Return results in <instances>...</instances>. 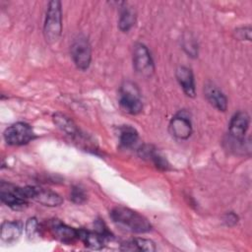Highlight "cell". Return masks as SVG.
<instances>
[{"instance_id": "cell-22", "label": "cell", "mask_w": 252, "mask_h": 252, "mask_svg": "<svg viewBox=\"0 0 252 252\" xmlns=\"http://www.w3.org/2000/svg\"><path fill=\"white\" fill-rule=\"evenodd\" d=\"M235 33L239 39L251 40V28L250 27H244V28L237 29L235 31Z\"/></svg>"}, {"instance_id": "cell-5", "label": "cell", "mask_w": 252, "mask_h": 252, "mask_svg": "<svg viewBox=\"0 0 252 252\" xmlns=\"http://www.w3.org/2000/svg\"><path fill=\"white\" fill-rule=\"evenodd\" d=\"M72 59L80 70H87L92 60V48L89 40L85 36H78L71 45Z\"/></svg>"}, {"instance_id": "cell-11", "label": "cell", "mask_w": 252, "mask_h": 252, "mask_svg": "<svg viewBox=\"0 0 252 252\" xmlns=\"http://www.w3.org/2000/svg\"><path fill=\"white\" fill-rule=\"evenodd\" d=\"M32 200H34L35 202L47 207H57L63 203V199L57 193L51 190H46L37 187L33 188Z\"/></svg>"}, {"instance_id": "cell-6", "label": "cell", "mask_w": 252, "mask_h": 252, "mask_svg": "<svg viewBox=\"0 0 252 252\" xmlns=\"http://www.w3.org/2000/svg\"><path fill=\"white\" fill-rule=\"evenodd\" d=\"M133 65L135 70L144 77H150L155 71L151 53L143 43H136L133 48Z\"/></svg>"}, {"instance_id": "cell-8", "label": "cell", "mask_w": 252, "mask_h": 252, "mask_svg": "<svg viewBox=\"0 0 252 252\" xmlns=\"http://www.w3.org/2000/svg\"><path fill=\"white\" fill-rule=\"evenodd\" d=\"M169 130L172 136L180 140L188 139L192 134V124L188 116L183 113H177L172 117L169 123Z\"/></svg>"}, {"instance_id": "cell-17", "label": "cell", "mask_w": 252, "mask_h": 252, "mask_svg": "<svg viewBox=\"0 0 252 252\" xmlns=\"http://www.w3.org/2000/svg\"><path fill=\"white\" fill-rule=\"evenodd\" d=\"M139 140L138 132L131 126H123L119 131L120 145L124 148H133Z\"/></svg>"}, {"instance_id": "cell-18", "label": "cell", "mask_w": 252, "mask_h": 252, "mask_svg": "<svg viewBox=\"0 0 252 252\" xmlns=\"http://www.w3.org/2000/svg\"><path fill=\"white\" fill-rule=\"evenodd\" d=\"M136 22L135 11L130 7H123L120 13L118 26L122 32H128Z\"/></svg>"}, {"instance_id": "cell-1", "label": "cell", "mask_w": 252, "mask_h": 252, "mask_svg": "<svg viewBox=\"0 0 252 252\" xmlns=\"http://www.w3.org/2000/svg\"><path fill=\"white\" fill-rule=\"evenodd\" d=\"M112 220L135 233H145L152 229L150 221L139 213L125 207H115L110 212Z\"/></svg>"}, {"instance_id": "cell-20", "label": "cell", "mask_w": 252, "mask_h": 252, "mask_svg": "<svg viewBox=\"0 0 252 252\" xmlns=\"http://www.w3.org/2000/svg\"><path fill=\"white\" fill-rule=\"evenodd\" d=\"M70 199L75 204H83L87 200L86 191L80 186H73L70 192Z\"/></svg>"}, {"instance_id": "cell-21", "label": "cell", "mask_w": 252, "mask_h": 252, "mask_svg": "<svg viewBox=\"0 0 252 252\" xmlns=\"http://www.w3.org/2000/svg\"><path fill=\"white\" fill-rule=\"evenodd\" d=\"M184 49L186 50V52L190 55V56H196L198 53V48L196 45V42L194 41V39L191 38H186L184 39Z\"/></svg>"}, {"instance_id": "cell-4", "label": "cell", "mask_w": 252, "mask_h": 252, "mask_svg": "<svg viewBox=\"0 0 252 252\" xmlns=\"http://www.w3.org/2000/svg\"><path fill=\"white\" fill-rule=\"evenodd\" d=\"M34 138L32 128L25 122H17L9 126L4 132V139L8 145L22 146Z\"/></svg>"}, {"instance_id": "cell-2", "label": "cell", "mask_w": 252, "mask_h": 252, "mask_svg": "<svg viewBox=\"0 0 252 252\" xmlns=\"http://www.w3.org/2000/svg\"><path fill=\"white\" fill-rule=\"evenodd\" d=\"M62 32L61 2L52 0L48 3L43 26V34L47 42H56Z\"/></svg>"}, {"instance_id": "cell-19", "label": "cell", "mask_w": 252, "mask_h": 252, "mask_svg": "<svg viewBox=\"0 0 252 252\" xmlns=\"http://www.w3.org/2000/svg\"><path fill=\"white\" fill-rule=\"evenodd\" d=\"M26 233L30 239H34L39 235V224L35 218H30L26 222Z\"/></svg>"}, {"instance_id": "cell-23", "label": "cell", "mask_w": 252, "mask_h": 252, "mask_svg": "<svg viewBox=\"0 0 252 252\" xmlns=\"http://www.w3.org/2000/svg\"><path fill=\"white\" fill-rule=\"evenodd\" d=\"M223 221L225 222L226 225L232 226V225H234V224L237 223V221H238V217H237L234 213L229 212V213H226V214H225V216H224V218H223Z\"/></svg>"}, {"instance_id": "cell-7", "label": "cell", "mask_w": 252, "mask_h": 252, "mask_svg": "<svg viewBox=\"0 0 252 252\" xmlns=\"http://www.w3.org/2000/svg\"><path fill=\"white\" fill-rule=\"evenodd\" d=\"M249 126V115L245 111H238L235 113L228 127L229 138L232 141H244L245 133Z\"/></svg>"}, {"instance_id": "cell-3", "label": "cell", "mask_w": 252, "mask_h": 252, "mask_svg": "<svg viewBox=\"0 0 252 252\" xmlns=\"http://www.w3.org/2000/svg\"><path fill=\"white\" fill-rule=\"evenodd\" d=\"M120 106L129 114H139L143 109V102L138 87L131 83H124L119 91Z\"/></svg>"}, {"instance_id": "cell-16", "label": "cell", "mask_w": 252, "mask_h": 252, "mask_svg": "<svg viewBox=\"0 0 252 252\" xmlns=\"http://www.w3.org/2000/svg\"><path fill=\"white\" fill-rule=\"evenodd\" d=\"M121 250H128V251H146V252H153L156 251L155 243L150 239L145 238H134L124 244H122Z\"/></svg>"}, {"instance_id": "cell-12", "label": "cell", "mask_w": 252, "mask_h": 252, "mask_svg": "<svg viewBox=\"0 0 252 252\" xmlns=\"http://www.w3.org/2000/svg\"><path fill=\"white\" fill-rule=\"evenodd\" d=\"M54 237L64 243H71L76 239H79L78 229L71 227L62 222H54L51 227Z\"/></svg>"}, {"instance_id": "cell-15", "label": "cell", "mask_w": 252, "mask_h": 252, "mask_svg": "<svg viewBox=\"0 0 252 252\" xmlns=\"http://www.w3.org/2000/svg\"><path fill=\"white\" fill-rule=\"evenodd\" d=\"M53 122L57 125L59 129H61L63 132L70 135L71 137L79 138L81 136L76 124L68 116L62 113H55L53 114Z\"/></svg>"}, {"instance_id": "cell-10", "label": "cell", "mask_w": 252, "mask_h": 252, "mask_svg": "<svg viewBox=\"0 0 252 252\" xmlns=\"http://www.w3.org/2000/svg\"><path fill=\"white\" fill-rule=\"evenodd\" d=\"M175 76L179 85L181 86L184 93L186 94V95L190 97H194L196 94V90H195L194 76L191 69L185 66H180L176 69Z\"/></svg>"}, {"instance_id": "cell-14", "label": "cell", "mask_w": 252, "mask_h": 252, "mask_svg": "<svg viewBox=\"0 0 252 252\" xmlns=\"http://www.w3.org/2000/svg\"><path fill=\"white\" fill-rule=\"evenodd\" d=\"M22 230V222L17 220L5 221L1 225V240L6 243H12L20 237Z\"/></svg>"}, {"instance_id": "cell-9", "label": "cell", "mask_w": 252, "mask_h": 252, "mask_svg": "<svg viewBox=\"0 0 252 252\" xmlns=\"http://www.w3.org/2000/svg\"><path fill=\"white\" fill-rule=\"evenodd\" d=\"M205 96L208 101L220 111H225L227 107V99L223 93L214 84L207 83L204 87Z\"/></svg>"}, {"instance_id": "cell-13", "label": "cell", "mask_w": 252, "mask_h": 252, "mask_svg": "<svg viewBox=\"0 0 252 252\" xmlns=\"http://www.w3.org/2000/svg\"><path fill=\"white\" fill-rule=\"evenodd\" d=\"M79 239H81L85 245L91 249L98 250L104 246L105 241L107 240L102 234L97 231H89L86 229H78Z\"/></svg>"}]
</instances>
